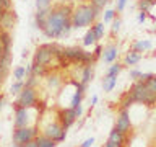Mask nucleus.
<instances>
[{
  "label": "nucleus",
  "instance_id": "nucleus-1",
  "mask_svg": "<svg viewBox=\"0 0 156 147\" xmlns=\"http://www.w3.org/2000/svg\"><path fill=\"white\" fill-rule=\"evenodd\" d=\"M72 12H73V8L70 5H65V3L54 5L51 8V12H49V17H47V21H46V26H44L42 33L49 39H58V38L68 36V33L73 29Z\"/></svg>",
  "mask_w": 156,
  "mask_h": 147
},
{
  "label": "nucleus",
  "instance_id": "nucleus-2",
  "mask_svg": "<svg viewBox=\"0 0 156 147\" xmlns=\"http://www.w3.org/2000/svg\"><path fill=\"white\" fill-rule=\"evenodd\" d=\"M98 15H99V10L94 8L91 3H80L72 12V24L75 29L93 26L96 23Z\"/></svg>",
  "mask_w": 156,
  "mask_h": 147
},
{
  "label": "nucleus",
  "instance_id": "nucleus-3",
  "mask_svg": "<svg viewBox=\"0 0 156 147\" xmlns=\"http://www.w3.org/2000/svg\"><path fill=\"white\" fill-rule=\"evenodd\" d=\"M41 105V103H39ZM39 105L31 106V108H23V106H13L15 108V127H24V126H37L39 119H41L44 106L39 108Z\"/></svg>",
  "mask_w": 156,
  "mask_h": 147
},
{
  "label": "nucleus",
  "instance_id": "nucleus-4",
  "mask_svg": "<svg viewBox=\"0 0 156 147\" xmlns=\"http://www.w3.org/2000/svg\"><path fill=\"white\" fill-rule=\"evenodd\" d=\"M127 93H129L130 98L136 105H145V106H154L156 105V93L151 92L145 82H140V80L133 82Z\"/></svg>",
  "mask_w": 156,
  "mask_h": 147
},
{
  "label": "nucleus",
  "instance_id": "nucleus-5",
  "mask_svg": "<svg viewBox=\"0 0 156 147\" xmlns=\"http://www.w3.org/2000/svg\"><path fill=\"white\" fill-rule=\"evenodd\" d=\"M39 131H41V134L51 137L57 142V144H60V142L65 141L67 137V129L62 126V123L58 121V116H55V119L49 121L47 124H42V123H39Z\"/></svg>",
  "mask_w": 156,
  "mask_h": 147
},
{
  "label": "nucleus",
  "instance_id": "nucleus-6",
  "mask_svg": "<svg viewBox=\"0 0 156 147\" xmlns=\"http://www.w3.org/2000/svg\"><path fill=\"white\" fill-rule=\"evenodd\" d=\"M57 44H41L36 49V54H34L33 64L34 66H42V67H49V64L52 62V59L55 57V54L58 51Z\"/></svg>",
  "mask_w": 156,
  "mask_h": 147
},
{
  "label": "nucleus",
  "instance_id": "nucleus-7",
  "mask_svg": "<svg viewBox=\"0 0 156 147\" xmlns=\"http://www.w3.org/2000/svg\"><path fill=\"white\" fill-rule=\"evenodd\" d=\"M39 134H41V131H39V126L15 127V131H13V144L24 145V144H28V142L34 141Z\"/></svg>",
  "mask_w": 156,
  "mask_h": 147
},
{
  "label": "nucleus",
  "instance_id": "nucleus-8",
  "mask_svg": "<svg viewBox=\"0 0 156 147\" xmlns=\"http://www.w3.org/2000/svg\"><path fill=\"white\" fill-rule=\"evenodd\" d=\"M36 105H39V95L36 87H24L18 93L16 100L13 103V106H23V108H31Z\"/></svg>",
  "mask_w": 156,
  "mask_h": 147
},
{
  "label": "nucleus",
  "instance_id": "nucleus-9",
  "mask_svg": "<svg viewBox=\"0 0 156 147\" xmlns=\"http://www.w3.org/2000/svg\"><path fill=\"white\" fill-rule=\"evenodd\" d=\"M114 127H117L120 132L130 136L132 129H133V123H132V116H130V110L127 108H119V113L115 116V124Z\"/></svg>",
  "mask_w": 156,
  "mask_h": 147
},
{
  "label": "nucleus",
  "instance_id": "nucleus-10",
  "mask_svg": "<svg viewBox=\"0 0 156 147\" xmlns=\"http://www.w3.org/2000/svg\"><path fill=\"white\" fill-rule=\"evenodd\" d=\"M57 116H58V121L62 123V126L65 127V129L72 127V126L76 123V119H78L76 110H75V108H70V106L60 108V110L57 111Z\"/></svg>",
  "mask_w": 156,
  "mask_h": 147
},
{
  "label": "nucleus",
  "instance_id": "nucleus-11",
  "mask_svg": "<svg viewBox=\"0 0 156 147\" xmlns=\"http://www.w3.org/2000/svg\"><path fill=\"white\" fill-rule=\"evenodd\" d=\"M16 23V15L13 10H7V12H0V26L5 29H12Z\"/></svg>",
  "mask_w": 156,
  "mask_h": 147
},
{
  "label": "nucleus",
  "instance_id": "nucleus-12",
  "mask_svg": "<svg viewBox=\"0 0 156 147\" xmlns=\"http://www.w3.org/2000/svg\"><path fill=\"white\" fill-rule=\"evenodd\" d=\"M117 56H119V46H117V44H109V46H106L104 51H102V61L106 64H114Z\"/></svg>",
  "mask_w": 156,
  "mask_h": 147
},
{
  "label": "nucleus",
  "instance_id": "nucleus-13",
  "mask_svg": "<svg viewBox=\"0 0 156 147\" xmlns=\"http://www.w3.org/2000/svg\"><path fill=\"white\" fill-rule=\"evenodd\" d=\"M129 139H130V136L120 132L117 127H112V131L109 132V137H107V141L114 142V144H119V145H127V141Z\"/></svg>",
  "mask_w": 156,
  "mask_h": 147
},
{
  "label": "nucleus",
  "instance_id": "nucleus-14",
  "mask_svg": "<svg viewBox=\"0 0 156 147\" xmlns=\"http://www.w3.org/2000/svg\"><path fill=\"white\" fill-rule=\"evenodd\" d=\"M93 75H94V64H90V66H81V74H80V82L83 85H88L93 80Z\"/></svg>",
  "mask_w": 156,
  "mask_h": 147
},
{
  "label": "nucleus",
  "instance_id": "nucleus-15",
  "mask_svg": "<svg viewBox=\"0 0 156 147\" xmlns=\"http://www.w3.org/2000/svg\"><path fill=\"white\" fill-rule=\"evenodd\" d=\"M0 44L3 46V51L10 54V51H12L13 39H12V34L8 33V29H3V31H0Z\"/></svg>",
  "mask_w": 156,
  "mask_h": 147
},
{
  "label": "nucleus",
  "instance_id": "nucleus-16",
  "mask_svg": "<svg viewBox=\"0 0 156 147\" xmlns=\"http://www.w3.org/2000/svg\"><path fill=\"white\" fill-rule=\"evenodd\" d=\"M141 52H136V51H129L125 54V57H124V66H136L140 61H141Z\"/></svg>",
  "mask_w": 156,
  "mask_h": 147
},
{
  "label": "nucleus",
  "instance_id": "nucleus-17",
  "mask_svg": "<svg viewBox=\"0 0 156 147\" xmlns=\"http://www.w3.org/2000/svg\"><path fill=\"white\" fill-rule=\"evenodd\" d=\"M49 12H51V8H46V10H37L36 17H34V20H36V26L41 29H44V26H46V21H47V17H49Z\"/></svg>",
  "mask_w": 156,
  "mask_h": 147
},
{
  "label": "nucleus",
  "instance_id": "nucleus-18",
  "mask_svg": "<svg viewBox=\"0 0 156 147\" xmlns=\"http://www.w3.org/2000/svg\"><path fill=\"white\" fill-rule=\"evenodd\" d=\"M153 47V43L150 41V39H140V41L133 43V46H132V49L136 52H145V51H150V49Z\"/></svg>",
  "mask_w": 156,
  "mask_h": 147
},
{
  "label": "nucleus",
  "instance_id": "nucleus-19",
  "mask_svg": "<svg viewBox=\"0 0 156 147\" xmlns=\"http://www.w3.org/2000/svg\"><path fill=\"white\" fill-rule=\"evenodd\" d=\"M96 43H98V38H96L94 31H93V28L90 26V28H88V31H86V34L83 36V46H85V47H91V46H94Z\"/></svg>",
  "mask_w": 156,
  "mask_h": 147
},
{
  "label": "nucleus",
  "instance_id": "nucleus-20",
  "mask_svg": "<svg viewBox=\"0 0 156 147\" xmlns=\"http://www.w3.org/2000/svg\"><path fill=\"white\" fill-rule=\"evenodd\" d=\"M29 74H31V66L29 67H23V66H18L16 69L13 70V77L15 80H24Z\"/></svg>",
  "mask_w": 156,
  "mask_h": 147
},
{
  "label": "nucleus",
  "instance_id": "nucleus-21",
  "mask_svg": "<svg viewBox=\"0 0 156 147\" xmlns=\"http://www.w3.org/2000/svg\"><path fill=\"white\" fill-rule=\"evenodd\" d=\"M36 142H37V147H57L55 141L47 137V136H44V134H39L36 137Z\"/></svg>",
  "mask_w": 156,
  "mask_h": 147
},
{
  "label": "nucleus",
  "instance_id": "nucleus-22",
  "mask_svg": "<svg viewBox=\"0 0 156 147\" xmlns=\"http://www.w3.org/2000/svg\"><path fill=\"white\" fill-rule=\"evenodd\" d=\"M115 83H117V77H114V75H104V78H102V88H104V92H112Z\"/></svg>",
  "mask_w": 156,
  "mask_h": 147
},
{
  "label": "nucleus",
  "instance_id": "nucleus-23",
  "mask_svg": "<svg viewBox=\"0 0 156 147\" xmlns=\"http://www.w3.org/2000/svg\"><path fill=\"white\" fill-rule=\"evenodd\" d=\"M10 64H12V54H2L0 56V70L8 74Z\"/></svg>",
  "mask_w": 156,
  "mask_h": 147
},
{
  "label": "nucleus",
  "instance_id": "nucleus-24",
  "mask_svg": "<svg viewBox=\"0 0 156 147\" xmlns=\"http://www.w3.org/2000/svg\"><path fill=\"white\" fill-rule=\"evenodd\" d=\"M124 70V64H119V62H114L112 66L107 69L106 75H114V77H119V74Z\"/></svg>",
  "mask_w": 156,
  "mask_h": 147
},
{
  "label": "nucleus",
  "instance_id": "nucleus-25",
  "mask_svg": "<svg viewBox=\"0 0 156 147\" xmlns=\"http://www.w3.org/2000/svg\"><path fill=\"white\" fill-rule=\"evenodd\" d=\"M24 88V80H15L12 83V87H10V93H13V95H18L20 92H21Z\"/></svg>",
  "mask_w": 156,
  "mask_h": 147
},
{
  "label": "nucleus",
  "instance_id": "nucleus-26",
  "mask_svg": "<svg viewBox=\"0 0 156 147\" xmlns=\"http://www.w3.org/2000/svg\"><path fill=\"white\" fill-rule=\"evenodd\" d=\"M156 3V0H140L138 2V8L140 12H150V8Z\"/></svg>",
  "mask_w": 156,
  "mask_h": 147
},
{
  "label": "nucleus",
  "instance_id": "nucleus-27",
  "mask_svg": "<svg viewBox=\"0 0 156 147\" xmlns=\"http://www.w3.org/2000/svg\"><path fill=\"white\" fill-rule=\"evenodd\" d=\"M93 31H94V34H96V38L98 39H101L102 36H104V21H99V23H94V24H93Z\"/></svg>",
  "mask_w": 156,
  "mask_h": 147
},
{
  "label": "nucleus",
  "instance_id": "nucleus-28",
  "mask_svg": "<svg viewBox=\"0 0 156 147\" xmlns=\"http://www.w3.org/2000/svg\"><path fill=\"white\" fill-rule=\"evenodd\" d=\"M47 82H49V87H52L54 90H57V88H60V85H62V80L58 78L57 75H51L47 78Z\"/></svg>",
  "mask_w": 156,
  "mask_h": 147
},
{
  "label": "nucleus",
  "instance_id": "nucleus-29",
  "mask_svg": "<svg viewBox=\"0 0 156 147\" xmlns=\"http://www.w3.org/2000/svg\"><path fill=\"white\" fill-rule=\"evenodd\" d=\"M54 0H36V7L37 10H46V8H51Z\"/></svg>",
  "mask_w": 156,
  "mask_h": 147
},
{
  "label": "nucleus",
  "instance_id": "nucleus-30",
  "mask_svg": "<svg viewBox=\"0 0 156 147\" xmlns=\"http://www.w3.org/2000/svg\"><path fill=\"white\" fill-rule=\"evenodd\" d=\"M117 17L115 10H106L104 12V23H112V20Z\"/></svg>",
  "mask_w": 156,
  "mask_h": 147
},
{
  "label": "nucleus",
  "instance_id": "nucleus-31",
  "mask_svg": "<svg viewBox=\"0 0 156 147\" xmlns=\"http://www.w3.org/2000/svg\"><path fill=\"white\" fill-rule=\"evenodd\" d=\"M120 24H122V20H120L119 17H115L114 20H112V28H111V31H112V34L119 33V29H120Z\"/></svg>",
  "mask_w": 156,
  "mask_h": 147
},
{
  "label": "nucleus",
  "instance_id": "nucleus-32",
  "mask_svg": "<svg viewBox=\"0 0 156 147\" xmlns=\"http://www.w3.org/2000/svg\"><path fill=\"white\" fill-rule=\"evenodd\" d=\"M88 3H91L93 7H94V8H98V10L101 12V10L104 8V5L107 3V0H88Z\"/></svg>",
  "mask_w": 156,
  "mask_h": 147
},
{
  "label": "nucleus",
  "instance_id": "nucleus-33",
  "mask_svg": "<svg viewBox=\"0 0 156 147\" xmlns=\"http://www.w3.org/2000/svg\"><path fill=\"white\" fill-rule=\"evenodd\" d=\"M102 51H104V47H102L101 44H96L94 51H93V56H94V62H96L99 57H102Z\"/></svg>",
  "mask_w": 156,
  "mask_h": 147
},
{
  "label": "nucleus",
  "instance_id": "nucleus-34",
  "mask_svg": "<svg viewBox=\"0 0 156 147\" xmlns=\"http://www.w3.org/2000/svg\"><path fill=\"white\" fill-rule=\"evenodd\" d=\"M12 10V0H0V12Z\"/></svg>",
  "mask_w": 156,
  "mask_h": 147
},
{
  "label": "nucleus",
  "instance_id": "nucleus-35",
  "mask_svg": "<svg viewBox=\"0 0 156 147\" xmlns=\"http://www.w3.org/2000/svg\"><path fill=\"white\" fill-rule=\"evenodd\" d=\"M146 85H148V88H150L151 92L156 93V74H153V75L150 77V80L146 82Z\"/></svg>",
  "mask_w": 156,
  "mask_h": 147
},
{
  "label": "nucleus",
  "instance_id": "nucleus-36",
  "mask_svg": "<svg viewBox=\"0 0 156 147\" xmlns=\"http://www.w3.org/2000/svg\"><path fill=\"white\" fill-rule=\"evenodd\" d=\"M141 74L143 72H140V70H136V69H132V70L129 72V77L132 78L133 82H136V80H140V77H141Z\"/></svg>",
  "mask_w": 156,
  "mask_h": 147
},
{
  "label": "nucleus",
  "instance_id": "nucleus-37",
  "mask_svg": "<svg viewBox=\"0 0 156 147\" xmlns=\"http://www.w3.org/2000/svg\"><path fill=\"white\" fill-rule=\"evenodd\" d=\"M125 5H127V0H117V5H115V12H124V8H125Z\"/></svg>",
  "mask_w": 156,
  "mask_h": 147
},
{
  "label": "nucleus",
  "instance_id": "nucleus-38",
  "mask_svg": "<svg viewBox=\"0 0 156 147\" xmlns=\"http://www.w3.org/2000/svg\"><path fill=\"white\" fill-rule=\"evenodd\" d=\"M93 144H94V137H88L80 144V147H91Z\"/></svg>",
  "mask_w": 156,
  "mask_h": 147
},
{
  "label": "nucleus",
  "instance_id": "nucleus-39",
  "mask_svg": "<svg viewBox=\"0 0 156 147\" xmlns=\"http://www.w3.org/2000/svg\"><path fill=\"white\" fill-rule=\"evenodd\" d=\"M146 17H148V12H140V13H138V21L143 23L145 20H146Z\"/></svg>",
  "mask_w": 156,
  "mask_h": 147
},
{
  "label": "nucleus",
  "instance_id": "nucleus-40",
  "mask_svg": "<svg viewBox=\"0 0 156 147\" xmlns=\"http://www.w3.org/2000/svg\"><path fill=\"white\" fill-rule=\"evenodd\" d=\"M5 77H7V74L0 70V90H2V85H3V82H5Z\"/></svg>",
  "mask_w": 156,
  "mask_h": 147
},
{
  "label": "nucleus",
  "instance_id": "nucleus-41",
  "mask_svg": "<svg viewBox=\"0 0 156 147\" xmlns=\"http://www.w3.org/2000/svg\"><path fill=\"white\" fill-rule=\"evenodd\" d=\"M104 147H125V145H119V144H114V142H111V141H107Z\"/></svg>",
  "mask_w": 156,
  "mask_h": 147
},
{
  "label": "nucleus",
  "instance_id": "nucleus-42",
  "mask_svg": "<svg viewBox=\"0 0 156 147\" xmlns=\"http://www.w3.org/2000/svg\"><path fill=\"white\" fill-rule=\"evenodd\" d=\"M21 147H37V142H36V139H34V141L28 142V144H24V145H21Z\"/></svg>",
  "mask_w": 156,
  "mask_h": 147
},
{
  "label": "nucleus",
  "instance_id": "nucleus-43",
  "mask_svg": "<svg viewBox=\"0 0 156 147\" xmlns=\"http://www.w3.org/2000/svg\"><path fill=\"white\" fill-rule=\"evenodd\" d=\"M3 105H5V96H3V95H0V111L3 110Z\"/></svg>",
  "mask_w": 156,
  "mask_h": 147
},
{
  "label": "nucleus",
  "instance_id": "nucleus-44",
  "mask_svg": "<svg viewBox=\"0 0 156 147\" xmlns=\"http://www.w3.org/2000/svg\"><path fill=\"white\" fill-rule=\"evenodd\" d=\"M96 103H98V96L94 95V96H93V98H91V106H94V105H96Z\"/></svg>",
  "mask_w": 156,
  "mask_h": 147
},
{
  "label": "nucleus",
  "instance_id": "nucleus-45",
  "mask_svg": "<svg viewBox=\"0 0 156 147\" xmlns=\"http://www.w3.org/2000/svg\"><path fill=\"white\" fill-rule=\"evenodd\" d=\"M153 147H156V144H154V145H153Z\"/></svg>",
  "mask_w": 156,
  "mask_h": 147
}]
</instances>
